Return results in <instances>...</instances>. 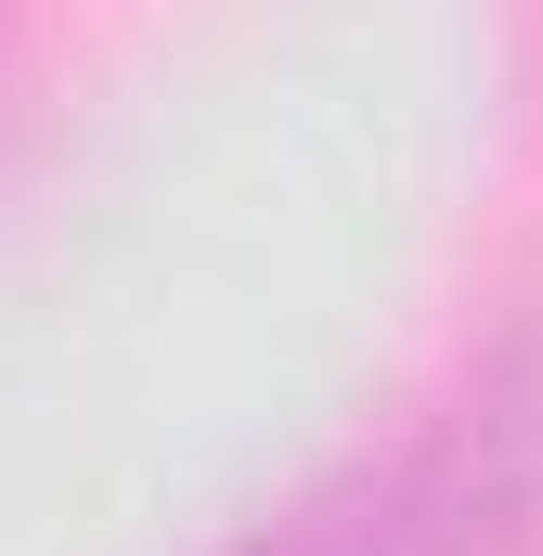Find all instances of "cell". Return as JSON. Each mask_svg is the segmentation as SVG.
Listing matches in <instances>:
<instances>
[{
    "instance_id": "7a4b0ae2",
    "label": "cell",
    "mask_w": 543,
    "mask_h": 556,
    "mask_svg": "<svg viewBox=\"0 0 543 556\" xmlns=\"http://www.w3.org/2000/svg\"><path fill=\"white\" fill-rule=\"evenodd\" d=\"M207 556H440V544H427V518H414L402 453L376 440V453H337L324 479H298L285 505H260L233 544H207Z\"/></svg>"
},
{
    "instance_id": "6da1fadb",
    "label": "cell",
    "mask_w": 543,
    "mask_h": 556,
    "mask_svg": "<svg viewBox=\"0 0 543 556\" xmlns=\"http://www.w3.org/2000/svg\"><path fill=\"white\" fill-rule=\"evenodd\" d=\"M440 556H543V298L492 311L389 440Z\"/></svg>"
}]
</instances>
